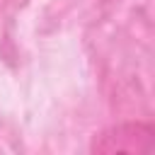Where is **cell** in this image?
Masks as SVG:
<instances>
[{
  "label": "cell",
  "instance_id": "obj_1",
  "mask_svg": "<svg viewBox=\"0 0 155 155\" xmlns=\"http://www.w3.org/2000/svg\"><path fill=\"white\" fill-rule=\"evenodd\" d=\"M153 126L150 124H119L99 133L92 143L94 153H150L153 150Z\"/></svg>",
  "mask_w": 155,
  "mask_h": 155
}]
</instances>
